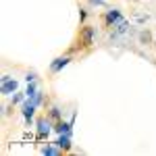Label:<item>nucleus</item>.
I'll return each instance as SVG.
<instances>
[{"label": "nucleus", "instance_id": "nucleus-1", "mask_svg": "<svg viewBox=\"0 0 156 156\" xmlns=\"http://www.w3.org/2000/svg\"><path fill=\"white\" fill-rule=\"evenodd\" d=\"M94 37H96V27L90 23H81V27L77 29V36L73 46L67 50V54H75V52H83L94 46Z\"/></svg>", "mask_w": 156, "mask_h": 156}, {"label": "nucleus", "instance_id": "nucleus-2", "mask_svg": "<svg viewBox=\"0 0 156 156\" xmlns=\"http://www.w3.org/2000/svg\"><path fill=\"white\" fill-rule=\"evenodd\" d=\"M54 131V123L44 115V117H40L36 121V137L40 142H44V140H48V135Z\"/></svg>", "mask_w": 156, "mask_h": 156}, {"label": "nucleus", "instance_id": "nucleus-3", "mask_svg": "<svg viewBox=\"0 0 156 156\" xmlns=\"http://www.w3.org/2000/svg\"><path fill=\"white\" fill-rule=\"evenodd\" d=\"M119 21H123V12H121V9H108V11L100 17V23H102L104 29H112Z\"/></svg>", "mask_w": 156, "mask_h": 156}, {"label": "nucleus", "instance_id": "nucleus-4", "mask_svg": "<svg viewBox=\"0 0 156 156\" xmlns=\"http://www.w3.org/2000/svg\"><path fill=\"white\" fill-rule=\"evenodd\" d=\"M36 108H37V104L34 102V98H25V100H23V104H21V112H23V119H25L27 125H31V123H34Z\"/></svg>", "mask_w": 156, "mask_h": 156}, {"label": "nucleus", "instance_id": "nucleus-5", "mask_svg": "<svg viewBox=\"0 0 156 156\" xmlns=\"http://www.w3.org/2000/svg\"><path fill=\"white\" fill-rule=\"evenodd\" d=\"M17 90H19V81H17V79H12V77H2V83H0V94H2V96H12Z\"/></svg>", "mask_w": 156, "mask_h": 156}, {"label": "nucleus", "instance_id": "nucleus-6", "mask_svg": "<svg viewBox=\"0 0 156 156\" xmlns=\"http://www.w3.org/2000/svg\"><path fill=\"white\" fill-rule=\"evenodd\" d=\"M71 54H62V56H56V58L50 62V73H60L69 62H71Z\"/></svg>", "mask_w": 156, "mask_h": 156}, {"label": "nucleus", "instance_id": "nucleus-7", "mask_svg": "<svg viewBox=\"0 0 156 156\" xmlns=\"http://www.w3.org/2000/svg\"><path fill=\"white\" fill-rule=\"evenodd\" d=\"M54 144L58 146V148L62 150V152H65V154H67V152H71V148H73V144H71V135H69V133H60L58 140H56Z\"/></svg>", "mask_w": 156, "mask_h": 156}, {"label": "nucleus", "instance_id": "nucleus-8", "mask_svg": "<svg viewBox=\"0 0 156 156\" xmlns=\"http://www.w3.org/2000/svg\"><path fill=\"white\" fill-rule=\"evenodd\" d=\"M54 133H69L73 135V121H62L60 119L58 123H54Z\"/></svg>", "mask_w": 156, "mask_h": 156}, {"label": "nucleus", "instance_id": "nucleus-9", "mask_svg": "<svg viewBox=\"0 0 156 156\" xmlns=\"http://www.w3.org/2000/svg\"><path fill=\"white\" fill-rule=\"evenodd\" d=\"M40 154H44V156H60V154H65V152H62L56 144H54V146L46 144V146H42V148H40Z\"/></svg>", "mask_w": 156, "mask_h": 156}, {"label": "nucleus", "instance_id": "nucleus-10", "mask_svg": "<svg viewBox=\"0 0 156 156\" xmlns=\"http://www.w3.org/2000/svg\"><path fill=\"white\" fill-rule=\"evenodd\" d=\"M46 117H48L52 123H58V121L62 119V115H60V108H58V106H50L48 110H46Z\"/></svg>", "mask_w": 156, "mask_h": 156}, {"label": "nucleus", "instance_id": "nucleus-11", "mask_svg": "<svg viewBox=\"0 0 156 156\" xmlns=\"http://www.w3.org/2000/svg\"><path fill=\"white\" fill-rule=\"evenodd\" d=\"M140 44H146V46L152 44V34H150L148 29H142V31H140Z\"/></svg>", "mask_w": 156, "mask_h": 156}, {"label": "nucleus", "instance_id": "nucleus-12", "mask_svg": "<svg viewBox=\"0 0 156 156\" xmlns=\"http://www.w3.org/2000/svg\"><path fill=\"white\" fill-rule=\"evenodd\" d=\"M25 98H27V94H25V92H19V90H17V92H15V96L11 98V104L12 106H15V104H23V100Z\"/></svg>", "mask_w": 156, "mask_h": 156}, {"label": "nucleus", "instance_id": "nucleus-13", "mask_svg": "<svg viewBox=\"0 0 156 156\" xmlns=\"http://www.w3.org/2000/svg\"><path fill=\"white\" fill-rule=\"evenodd\" d=\"M25 94H27V98H34L37 94V85H36V81H29L27 83V87H25Z\"/></svg>", "mask_w": 156, "mask_h": 156}, {"label": "nucleus", "instance_id": "nucleus-14", "mask_svg": "<svg viewBox=\"0 0 156 156\" xmlns=\"http://www.w3.org/2000/svg\"><path fill=\"white\" fill-rule=\"evenodd\" d=\"M34 102L37 104V108H40L42 104H44V92H42V90H37V94L34 96Z\"/></svg>", "mask_w": 156, "mask_h": 156}, {"label": "nucleus", "instance_id": "nucleus-15", "mask_svg": "<svg viewBox=\"0 0 156 156\" xmlns=\"http://www.w3.org/2000/svg\"><path fill=\"white\" fill-rule=\"evenodd\" d=\"M87 4H90V6H106L104 0H87Z\"/></svg>", "mask_w": 156, "mask_h": 156}, {"label": "nucleus", "instance_id": "nucleus-16", "mask_svg": "<svg viewBox=\"0 0 156 156\" xmlns=\"http://www.w3.org/2000/svg\"><path fill=\"white\" fill-rule=\"evenodd\" d=\"M85 19H87V9H79V21L85 23Z\"/></svg>", "mask_w": 156, "mask_h": 156}, {"label": "nucleus", "instance_id": "nucleus-17", "mask_svg": "<svg viewBox=\"0 0 156 156\" xmlns=\"http://www.w3.org/2000/svg\"><path fill=\"white\" fill-rule=\"evenodd\" d=\"M25 79H27V83H29V81H36V73H27Z\"/></svg>", "mask_w": 156, "mask_h": 156}, {"label": "nucleus", "instance_id": "nucleus-18", "mask_svg": "<svg viewBox=\"0 0 156 156\" xmlns=\"http://www.w3.org/2000/svg\"><path fill=\"white\" fill-rule=\"evenodd\" d=\"M133 2H137V0H133Z\"/></svg>", "mask_w": 156, "mask_h": 156}, {"label": "nucleus", "instance_id": "nucleus-19", "mask_svg": "<svg viewBox=\"0 0 156 156\" xmlns=\"http://www.w3.org/2000/svg\"><path fill=\"white\" fill-rule=\"evenodd\" d=\"M154 44H156V42H154Z\"/></svg>", "mask_w": 156, "mask_h": 156}]
</instances>
